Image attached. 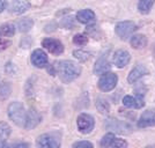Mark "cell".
I'll return each instance as SVG.
<instances>
[{"label": "cell", "mask_w": 155, "mask_h": 148, "mask_svg": "<svg viewBox=\"0 0 155 148\" xmlns=\"http://www.w3.org/2000/svg\"><path fill=\"white\" fill-rule=\"evenodd\" d=\"M41 122H42L41 115H39L35 109H30L29 112L27 113L25 127H26L27 130H31V129H34V127H36Z\"/></svg>", "instance_id": "cell-12"}, {"label": "cell", "mask_w": 155, "mask_h": 148, "mask_svg": "<svg viewBox=\"0 0 155 148\" xmlns=\"http://www.w3.org/2000/svg\"><path fill=\"white\" fill-rule=\"evenodd\" d=\"M130 43L132 45V48H134V49H142L147 45V38L143 35H133V36H131Z\"/></svg>", "instance_id": "cell-18"}, {"label": "cell", "mask_w": 155, "mask_h": 148, "mask_svg": "<svg viewBox=\"0 0 155 148\" xmlns=\"http://www.w3.org/2000/svg\"><path fill=\"white\" fill-rule=\"evenodd\" d=\"M96 109L98 110L101 113H108L110 111V105L105 100L98 98L96 101Z\"/></svg>", "instance_id": "cell-22"}, {"label": "cell", "mask_w": 155, "mask_h": 148, "mask_svg": "<svg viewBox=\"0 0 155 148\" xmlns=\"http://www.w3.org/2000/svg\"><path fill=\"white\" fill-rule=\"evenodd\" d=\"M130 59H131V56L126 50H118L114 53L112 61L118 68H123L130 63Z\"/></svg>", "instance_id": "cell-11"}, {"label": "cell", "mask_w": 155, "mask_h": 148, "mask_svg": "<svg viewBox=\"0 0 155 148\" xmlns=\"http://www.w3.org/2000/svg\"><path fill=\"white\" fill-rule=\"evenodd\" d=\"M123 104L127 108H132V109H140L145 105L143 102V97L141 95H137V96H125L123 98Z\"/></svg>", "instance_id": "cell-14"}, {"label": "cell", "mask_w": 155, "mask_h": 148, "mask_svg": "<svg viewBox=\"0 0 155 148\" xmlns=\"http://www.w3.org/2000/svg\"><path fill=\"white\" fill-rule=\"evenodd\" d=\"M77 19L81 23L91 25L95 21L96 16H95V13L91 9H82V11H79L77 13Z\"/></svg>", "instance_id": "cell-16"}, {"label": "cell", "mask_w": 155, "mask_h": 148, "mask_svg": "<svg viewBox=\"0 0 155 148\" xmlns=\"http://www.w3.org/2000/svg\"><path fill=\"white\" fill-rule=\"evenodd\" d=\"M111 65H110L109 60H108V56L105 54H102L100 58L96 60L95 63V66H94V73L97 74V75H101V74H104L110 70Z\"/></svg>", "instance_id": "cell-13"}, {"label": "cell", "mask_w": 155, "mask_h": 148, "mask_svg": "<svg viewBox=\"0 0 155 148\" xmlns=\"http://www.w3.org/2000/svg\"><path fill=\"white\" fill-rule=\"evenodd\" d=\"M37 146L38 147H45V148H58L60 147V142L57 140L52 134H43L37 139Z\"/></svg>", "instance_id": "cell-10"}, {"label": "cell", "mask_w": 155, "mask_h": 148, "mask_svg": "<svg viewBox=\"0 0 155 148\" xmlns=\"http://www.w3.org/2000/svg\"><path fill=\"white\" fill-rule=\"evenodd\" d=\"M155 0H140L138 4V9L142 14H147L150 11L152 6L154 5Z\"/></svg>", "instance_id": "cell-21"}, {"label": "cell", "mask_w": 155, "mask_h": 148, "mask_svg": "<svg viewBox=\"0 0 155 148\" xmlns=\"http://www.w3.org/2000/svg\"><path fill=\"white\" fill-rule=\"evenodd\" d=\"M87 42H88L87 36H84L82 34H78L73 37V43L77 45H84L87 44Z\"/></svg>", "instance_id": "cell-27"}, {"label": "cell", "mask_w": 155, "mask_h": 148, "mask_svg": "<svg viewBox=\"0 0 155 148\" xmlns=\"http://www.w3.org/2000/svg\"><path fill=\"white\" fill-rule=\"evenodd\" d=\"M118 82V77L115 73L111 72H107L101 77L100 81H98V88L102 91H110V90L115 89Z\"/></svg>", "instance_id": "cell-4"}, {"label": "cell", "mask_w": 155, "mask_h": 148, "mask_svg": "<svg viewBox=\"0 0 155 148\" xmlns=\"http://www.w3.org/2000/svg\"><path fill=\"white\" fill-rule=\"evenodd\" d=\"M43 48L46 49L48 51L52 54H61L64 52V45L58 39L54 38H45L42 42Z\"/></svg>", "instance_id": "cell-7"}, {"label": "cell", "mask_w": 155, "mask_h": 148, "mask_svg": "<svg viewBox=\"0 0 155 148\" xmlns=\"http://www.w3.org/2000/svg\"><path fill=\"white\" fill-rule=\"evenodd\" d=\"M11 95V86L8 82H4L0 86V100H6Z\"/></svg>", "instance_id": "cell-24"}, {"label": "cell", "mask_w": 155, "mask_h": 148, "mask_svg": "<svg viewBox=\"0 0 155 148\" xmlns=\"http://www.w3.org/2000/svg\"><path fill=\"white\" fill-rule=\"evenodd\" d=\"M138 29V27L132 21H124L119 22L115 28V31L120 39H127L132 36V34Z\"/></svg>", "instance_id": "cell-3"}, {"label": "cell", "mask_w": 155, "mask_h": 148, "mask_svg": "<svg viewBox=\"0 0 155 148\" xmlns=\"http://www.w3.org/2000/svg\"><path fill=\"white\" fill-rule=\"evenodd\" d=\"M32 26H34V21L31 19H29V18H25V19L20 20L18 22V28H19V30L21 32L29 31L32 28Z\"/></svg>", "instance_id": "cell-20"}, {"label": "cell", "mask_w": 155, "mask_h": 148, "mask_svg": "<svg viewBox=\"0 0 155 148\" xmlns=\"http://www.w3.org/2000/svg\"><path fill=\"white\" fill-rule=\"evenodd\" d=\"M73 56L77 59H79V60H81V61H86V60L89 59L91 53H89V52L82 51V50H75V51H73Z\"/></svg>", "instance_id": "cell-26"}, {"label": "cell", "mask_w": 155, "mask_h": 148, "mask_svg": "<svg viewBox=\"0 0 155 148\" xmlns=\"http://www.w3.org/2000/svg\"><path fill=\"white\" fill-rule=\"evenodd\" d=\"M115 139H116L115 134L108 133V134H105L103 138H102V140H101V146H102V147H111V145H112V142H114Z\"/></svg>", "instance_id": "cell-25"}, {"label": "cell", "mask_w": 155, "mask_h": 148, "mask_svg": "<svg viewBox=\"0 0 155 148\" xmlns=\"http://www.w3.org/2000/svg\"><path fill=\"white\" fill-rule=\"evenodd\" d=\"M0 31H1V34H2L4 36L11 37V36H13L14 32H15V27H14V25L6 23V25L0 27Z\"/></svg>", "instance_id": "cell-23"}, {"label": "cell", "mask_w": 155, "mask_h": 148, "mask_svg": "<svg viewBox=\"0 0 155 148\" xmlns=\"http://www.w3.org/2000/svg\"><path fill=\"white\" fill-rule=\"evenodd\" d=\"M105 127L112 130L117 133H130L132 131V126L123 120H118L114 118H109L105 120Z\"/></svg>", "instance_id": "cell-6"}, {"label": "cell", "mask_w": 155, "mask_h": 148, "mask_svg": "<svg viewBox=\"0 0 155 148\" xmlns=\"http://www.w3.org/2000/svg\"><path fill=\"white\" fill-rule=\"evenodd\" d=\"M77 125H78V130L81 133L88 134V133H91V131L94 130L95 122H94V118L91 115H88V113H81L80 116L78 117Z\"/></svg>", "instance_id": "cell-5"}, {"label": "cell", "mask_w": 155, "mask_h": 148, "mask_svg": "<svg viewBox=\"0 0 155 148\" xmlns=\"http://www.w3.org/2000/svg\"><path fill=\"white\" fill-rule=\"evenodd\" d=\"M81 73V67L72 61V60H63L57 64V74L64 84H70L75 80Z\"/></svg>", "instance_id": "cell-1"}, {"label": "cell", "mask_w": 155, "mask_h": 148, "mask_svg": "<svg viewBox=\"0 0 155 148\" xmlns=\"http://www.w3.org/2000/svg\"><path fill=\"white\" fill-rule=\"evenodd\" d=\"M30 7V2L28 0H14L11 6V11L15 14H22L27 12Z\"/></svg>", "instance_id": "cell-17"}, {"label": "cell", "mask_w": 155, "mask_h": 148, "mask_svg": "<svg viewBox=\"0 0 155 148\" xmlns=\"http://www.w3.org/2000/svg\"><path fill=\"white\" fill-rule=\"evenodd\" d=\"M152 126H155V110H146L138 120V127L146 129Z\"/></svg>", "instance_id": "cell-8"}, {"label": "cell", "mask_w": 155, "mask_h": 148, "mask_svg": "<svg viewBox=\"0 0 155 148\" xmlns=\"http://www.w3.org/2000/svg\"><path fill=\"white\" fill-rule=\"evenodd\" d=\"M146 74H148V70L143 65H138V66H136L132 71L130 72L129 77H127V81H129L130 84H134L140 77H142Z\"/></svg>", "instance_id": "cell-15"}, {"label": "cell", "mask_w": 155, "mask_h": 148, "mask_svg": "<svg viewBox=\"0 0 155 148\" xmlns=\"http://www.w3.org/2000/svg\"><path fill=\"white\" fill-rule=\"evenodd\" d=\"M126 146H127L126 141H124L122 139H118V138H116L111 145V147H126Z\"/></svg>", "instance_id": "cell-28"}, {"label": "cell", "mask_w": 155, "mask_h": 148, "mask_svg": "<svg viewBox=\"0 0 155 148\" xmlns=\"http://www.w3.org/2000/svg\"><path fill=\"white\" fill-rule=\"evenodd\" d=\"M6 6H7L6 0H0V13L4 12V9L6 8Z\"/></svg>", "instance_id": "cell-30"}, {"label": "cell", "mask_w": 155, "mask_h": 148, "mask_svg": "<svg viewBox=\"0 0 155 148\" xmlns=\"http://www.w3.org/2000/svg\"><path fill=\"white\" fill-rule=\"evenodd\" d=\"M11 135V126L5 122L0 123V147L5 146V141Z\"/></svg>", "instance_id": "cell-19"}, {"label": "cell", "mask_w": 155, "mask_h": 148, "mask_svg": "<svg viewBox=\"0 0 155 148\" xmlns=\"http://www.w3.org/2000/svg\"><path fill=\"white\" fill-rule=\"evenodd\" d=\"M73 147H93V143L89 141H78L73 143Z\"/></svg>", "instance_id": "cell-29"}, {"label": "cell", "mask_w": 155, "mask_h": 148, "mask_svg": "<svg viewBox=\"0 0 155 148\" xmlns=\"http://www.w3.org/2000/svg\"><path fill=\"white\" fill-rule=\"evenodd\" d=\"M7 113H8L9 119L14 124H16L18 126H25L27 113L25 111V107L22 105L21 102H19V101L12 102L7 108Z\"/></svg>", "instance_id": "cell-2"}, {"label": "cell", "mask_w": 155, "mask_h": 148, "mask_svg": "<svg viewBox=\"0 0 155 148\" xmlns=\"http://www.w3.org/2000/svg\"><path fill=\"white\" fill-rule=\"evenodd\" d=\"M1 35H2V34H1V31H0V39H1Z\"/></svg>", "instance_id": "cell-31"}, {"label": "cell", "mask_w": 155, "mask_h": 148, "mask_svg": "<svg viewBox=\"0 0 155 148\" xmlns=\"http://www.w3.org/2000/svg\"><path fill=\"white\" fill-rule=\"evenodd\" d=\"M30 60H31V64L37 68H43L48 65V56L45 52L41 49H37L32 52Z\"/></svg>", "instance_id": "cell-9"}]
</instances>
